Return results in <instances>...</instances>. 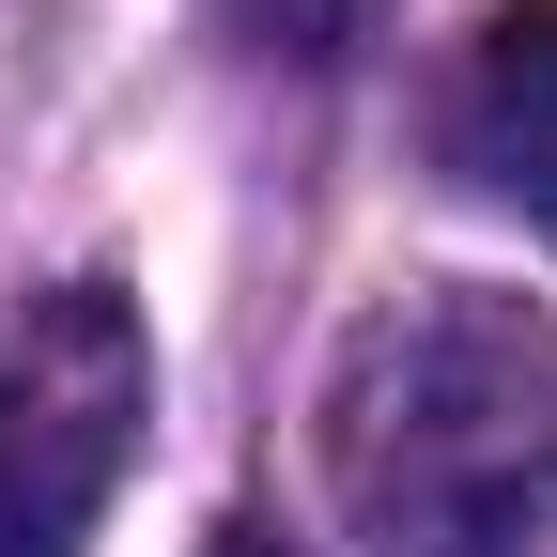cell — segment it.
<instances>
[{
	"instance_id": "6da1fadb",
	"label": "cell",
	"mask_w": 557,
	"mask_h": 557,
	"mask_svg": "<svg viewBox=\"0 0 557 557\" xmlns=\"http://www.w3.org/2000/svg\"><path fill=\"white\" fill-rule=\"evenodd\" d=\"M325 496L357 557H557V325L527 295H387L325 372Z\"/></svg>"
},
{
	"instance_id": "7a4b0ae2",
	"label": "cell",
	"mask_w": 557,
	"mask_h": 557,
	"mask_svg": "<svg viewBox=\"0 0 557 557\" xmlns=\"http://www.w3.org/2000/svg\"><path fill=\"white\" fill-rule=\"evenodd\" d=\"M156 418V357H139V310L109 278L47 295L0 341V557H78V527L109 511V480Z\"/></svg>"
},
{
	"instance_id": "3957f363",
	"label": "cell",
	"mask_w": 557,
	"mask_h": 557,
	"mask_svg": "<svg viewBox=\"0 0 557 557\" xmlns=\"http://www.w3.org/2000/svg\"><path fill=\"white\" fill-rule=\"evenodd\" d=\"M449 171L480 201H511V218L557 248V0L480 16L465 78H449Z\"/></svg>"
},
{
	"instance_id": "277c9868",
	"label": "cell",
	"mask_w": 557,
	"mask_h": 557,
	"mask_svg": "<svg viewBox=\"0 0 557 557\" xmlns=\"http://www.w3.org/2000/svg\"><path fill=\"white\" fill-rule=\"evenodd\" d=\"M233 16H248L263 47H295V62H325V47H357V32H372V0H233Z\"/></svg>"
},
{
	"instance_id": "5b68a950",
	"label": "cell",
	"mask_w": 557,
	"mask_h": 557,
	"mask_svg": "<svg viewBox=\"0 0 557 557\" xmlns=\"http://www.w3.org/2000/svg\"><path fill=\"white\" fill-rule=\"evenodd\" d=\"M218 557H278V527H218Z\"/></svg>"
}]
</instances>
